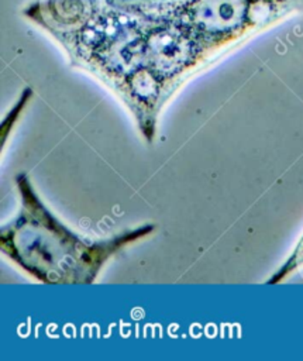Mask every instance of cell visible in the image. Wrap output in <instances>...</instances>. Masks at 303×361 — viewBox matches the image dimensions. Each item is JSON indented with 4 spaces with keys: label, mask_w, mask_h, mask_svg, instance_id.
<instances>
[{
    "label": "cell",
    "mask_w": 303,
    "mask_h": 361,
    "mask_svg": "<svg viewBox=\"0 0 303 361\" xmlns=\"http://www.w3.org/2000/svg\"><path fill=\"white\" fill-rule=\"evenodd\" d=\"M134 16L186 32L204 52L227 48L293 14L303 0H107Z\"/></svg>",
    "instance_id": "cell-1"
},
{
    "label": "cell",
    "mask_w": 303,
    "mask_h": 361,
    "mask_svg": "<svg viewBox=\"0 0 303 361\" xmlns=\"http://www.w3.org/2000/svg\"><path fill=\"white\" fill-rule=\"evenodd\" d=\"M300 264H303V238L300 240V243H299V245L296 247V250H295L293 255L290 257V259H289V261L286 262V265L280 269L279 275H276V278H275V279L282 278L285 274L290 272L292 269H295V268H296L297 265H300Z\"/></svg>",
    "instance_id": "cell-2"
}]
</instances>
